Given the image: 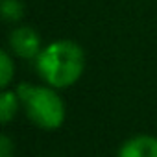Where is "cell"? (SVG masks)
Wrapping results in <instances>:
<instances>
[{"label": "cell", "mask_w": 157, "mask_h": 157, "mask_svg": "<svg viewBox=\"0 0 157 157\" xmlns=\"http://www.w3.org/2000/svg\"><path fill=\"white\" fill-rule=\"evenodd\" d=\"M33 63L43 83L57 91L68 89L80 82L85 72V52L70 39H57L44 44Z\"/></svg>", "instance_id": "1"}, {"label": "cell", "mask_w": 157, "mask_h": 157, "mask_svg": "<svg viewBox=\"0 0 157 157\" xmlns=\"http://www.w3.org/2000/svg\"><path fill=\"white\" fill-rule=\"evenodd\" d=\"M17 94L21 100V107L30 122L41 129L54 131L63 126L67 117V107L57 93V89L43 83L22 82L17 85Z\"/></svg>", "instance_id": "2"}, {"label": "cell", "mask_w": 157, "mask_h": 157, "mask_svg": "<svg viewBox=\"0 0 157 157\" xmlns=\"http://www.w3.org/2000/svg\"><path fill=\"white\" fill-rule=\"evenodd\" d=\"M43 39L32 26H17L8 35V48L15 57L24 61H35L43 50Z\"/></svg>", "instance_id": "3"}, {"label": "cell", "mask_w": 157, "mask_h": 157, "mask_svg": "<svg viewBox=\"0 0 157 157\" xmlns=\"http://www.w3.org/2000/svg\"><path fill=\"white\" fill-rule=\"evenodd\" d=\"M117 157H157V137L139 133L122 142Z\"/></svg>", "instance_id": "4"}, {"label": "cell", "mask_w": 157, "mask_h": 157, "mask_svg": "<svg viewBox=\"0 0 157 157\" xmlns=\"http://www.w3.org/2000/svg\"><path fill=\"white\" fill-rule=\"evenodd\" d=\"M19 109H22V107H21V100H19L17 91L6 89L2 93V96H0V122L4 126L10 124L15 118V115L19 113Z\"/></svg>", "instance_id": "5"}, {"label": "cell", "mask_w": 157, "mask_h": 157, "mask_svg": "<svg viewBox=\"0 0 157 157\" xmlns=\"http://www.w3.org/2000/svg\"><path fill=\"white\" fill-rule=\"evenodd\" d=\"M26 8L22 0H2L0 2V15L10 24H17L24 19Z\"/></svg>", "instance_id": "6"}, {"label": "cell", "mask_w": 157, "mask_h": 157, "mask_svg": "<svg viewBox=\"0 0 157 157\" xmlns=\"http://www.w3.org/2000/svg\"><path fill=\"white\" fill-rule=\"evenodd\" d=\"M13 54L10 50H2L0 52V87L2 91L10 89V83L15 78V61H13Z\"/></svg>", "instance_id": "7"}, {"label": "cell", "mask_w": 157, "mask_h": 157, "mask_svg": "<svg viewBox=\"0 0 157 157\" xmlns=\"http://www.w3.org/2000/svg\"><path fill=\"white\" fill-rule=\"evenodd\" d=\"M15 155V142L10 139L8 133H2L0 137V157H13Z\"/></svg>", "instance_id": "8"}]
</instances>
